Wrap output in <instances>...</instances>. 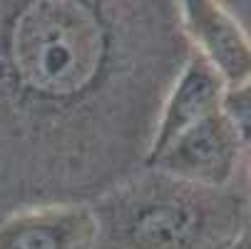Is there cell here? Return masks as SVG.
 I'll use <instances>...</instances> for the list:
<instances>
[{
    "label": "cell",
    "mask_w": 251,
    "mask_h": 249,
    "mask_svg": "<svg viewBox=\"0 0 251 249\" xmlns=\"http://www.w3.org/2000/svg\"><path fill=\"white\" fill-rule=\"evenodd\" d=\"M224 92L226 87L222 78L192 50L164 100L162 117L157 122L152 145L147 152V162L154 160L176 135H182L197 122L222 112Z\"/></svg>",
    "instance_id": "5b68a950"
},
{
    "label": "cell",
    "mask_w": 251,
    "mask_h": 249,
    "mask_svg": "<svg viewBox=\"0 0 251 249\" xmlns=\"http://www.w3.org/2000/svg\"><path fill=\"white\" fill-rule=\"evenodd\" d=\"M179 18L192 50L222 78L226 90L251 78V38L226 5L187 0L179 5Z\"/></svg>",
    "instance_id": "3957f363"
},
{
    "label": "cell",
    "mask_w": 251,
    "mask_h": 249,
    "mask_svg": "<svg viewBox=\"0 0 251 249\" xmlns=\"http://www.w3.org/2000/svg\"><path fill=\"white\" fill-rule=\"evenodd\" d=\"M229 249H251V220L239 229V234H236V239L229 244Z\"/></svg>",
    "instance_id": "52a82bcc"
},
{
    "label": "cell",
    "mask_w": 251,
    "mask_h": 249,
    "mask_svg": "<svg viewBox=\"0 0 251 249\" xmlns=\"http://www.w3.org/2000/svg\"><path fill=\"white\" fill-rule=\"evenodd\" d=\"M184 190V182L172 180L167 192L147 194L137 207H129L125 227L129 249H187L204 237V209H209L204 194Z\"/></svg>",
    "instance_id": "7a4b0ae2"
},
{
    "label": "cell",
    "mask_w": 251,
    "mask_h": 249,
    "mask_svg": "<svg viewBox=\"0 0 251 249\" xmlns=\"http://www.w3.org/2000/svg\"><path fill=\"white\" fill-rule=\"evenodd\" d=\"M241 147L244 142L229 117L217 112L176 135L147 165L169 180L217 190L234 177Z\"/></svg>",
    "instance_id": "6da1fadb"
},
{
    "label": "cell",
    "mask_w": 251,
    "mask_h": 249,
    "mask_svg": "<svg viewBox=\"0 0 251 249\" xmlns=\"http://www.w3.org/2000/svg\"><path fill=\"white\" fill-rule=\"evenodd\" d=\"M100 222L82 204H45L0 222V249H97Z\"/></svg>",
    "instance_id": "277c9868"
},
{
    "label": "cell",
    "mask_w": 251,
    "mask_h": 249,
    "mask_svg": "<svg viewBox=\"0 0 251 249\" xmlns=\"http://www.w3.org/2000/svg\"><path fill=\"white\" fill-rule=\"evenodd\" d=\"M222 112L229 117L244 145H251V78L224 92Z\"/></svg>",
    "instance_id": "8992f818"
}]
</instances>
